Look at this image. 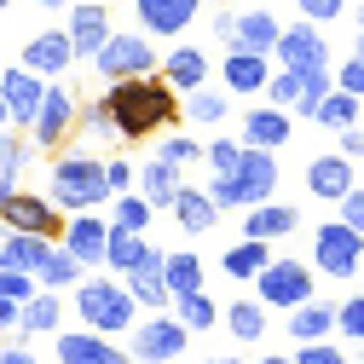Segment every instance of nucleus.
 Listing matches in <instances>:
<instances>
[{
	"label": "nucleus",
	"mask_w": 364,
	"mask_h": 364,
	"mask_svg": "<svg viewBox=\"0 0 364 364\" xmlns=\"http://www.w3.org/2000/svg\"><path fill=\"white\" fill-rule=\"evenodd\" d=\"M58 364H133V358L99 330H58Z\"/></svg>",
	"instance_id": "18"
},
{
	"label": "nucleus",
	"mask_w": 364,
	"mask_h": 364,
	"mask_svg": "<svg viewBox=\"0 0 364 364\" xmlns=\"http://www.w3.org/2000/svg\"><path fill=\"white\" fill-rule=\"evenodd\" d=\"M358 260H364V237L353 232V225L324 220V225L312 232V272H324V278L347 284L353 272H358Z\"/></svg>",
	"instance_id": "7"
},
{
	"label": "nucleus",
	"mask_w": 364,
	"mask_h": 364,
	"mask_svg": "<svg viewBox=\"0 0 364 364\" xmlns=\"http://www.w3.org/2000/svg\"><path fill=\"white\" fill-rule=\"evenodd\" d=\"M278 18L272 12H232V29H225V47L232 53H260V58H272V47H278Z\"/></svg>",
	"instance_id": "22"
},
{
	"label": "nucleus",
	"mask_w": 364,
	"mask_h": 364,
	"mask_svg": "<svg viewBox=\"0 0 364 364\" xmlns=\"http://www.w3.org/2000/svg\"><path fill=\"white\" fill-rule=\"evenodd\" d=\"M358 58H364V29H358Z\"/></svg>",
	"instance_id": "56"
},
{
	"label": "nucleus",
	"mask_w": 364,
	"mask_h": 364,
	"mask_svg": "<svg viewBox=\"0 0 364 364\" xmlns=\"http://www.w3.org/2000/svg\"><path fill=\"white\" fill-rule=\"evenodd\" d=\"M341 156H353V162L364 156V127H358V122H353V127H341Z\"/></svg>",
	"instance_id": "49"
},
{
	"label": "nucleus",
	"mask_w": 364,
	"mask_h": 364,
	"mask_svg": "<svg viewBox=\"0 0 364 364\" xmlns=\"http://www.w3.org/2000/svg\"><path fill=\"white\" fill-rule=\"evenodd\" d=\"M156 75L173 87V93L179 99H186V93H197V87H208V75H214V64H208V53L203 47H173L162 64H156Z\"/></svg>",
	"instance_id": "21"
},
{
	"label": "nucleus",
	"mask_w": 364,
	"mask_h": 364,
	"mask_svg": "<svg viewBox=\"0 0 364 364\" xmlns=\"http://www.w3.org/2000/svg\"><path fill=\"white\" fill-rule=\"evenodd\" d=\"M272 191H278V151H249L237 156L232 173H214V208H255V203H272Z\"/></svg>",
	"instance_id": "3"
},
{
	"label": "nucleus",
	"mask_w": 364,
	"mask_h": 364,
	"mask_svg": "<svg viewBox=\"0 0 364 364\" xmlns=\"http://www.w3.org/2000/svg\"><path fill=\"white\" fill-rule=\"evenodd\" d=\"M330 75H336V87H341V93L364 99V58H358V53H353V58H347L341 70H330Z\"/></svg>",
	"instance_id": "47"
},
{
	"label": "nucleus",
	"mask_w": 364,
	"mask_h": 364,
	"mask_svg": "<svg viewBox=\"0 0 364 364\" xmlns=\"http://www.w3.org/2000/svg\"><path fill=\"white\" fill-rule=\"evenodd\" d=\"M358 29H364V12H358Z\"/></svg>",
	"instance_id": "57"
},
{
	"label": "nucleus",
	"mask_w": 364,
	"mask_h": 364,
	"mask_svg": "<svg viewBox=\"0 0 364 364\" xmlns=\"http://www.w3.org/2000/svg\"><path fill=\"white\" fill-rule=\"evenodd\" d=\"M336 220H341V225H353V232L364 237V186H353V191L336 203Z\"/></svg>",
	"instance_id": "45"
},
{
	"label": "nucleus",
	"mask_w": 364,
	"mask_h": 364,
	"mask_svg": "<svg viewBox=\"0 0 364 364\" xmlns=\"http://www.w3.org/2000/svg\"><path fill=\"white\" fill-rule=\"evenodd\" d=\"M0 225L6 232H29V237H53L64 232V208L47 203V197H35V191H6L0 197Z\"/></svg>",
	"instance_id": "9"
},
{
	"label": "nucleus",
	"mask_w": 364,
	"mask_h": 364,
	"mask_svg": "<svg viewBox=\"0 0 364 364\" xmlns=\"http://www.w3.org/2000/svg\"><path fill=\"white\" fill-rule=\"evenodd\" d=\"M133 162H105V186H110V197H122V191H133Z\"/></svg>",
	"instance_id": "48"
},
{
	"label": "nucleus",
	"mask_w": 364,
	"mask_h": 364,
	"mask_svg": "<svg viewBox=\"0 0 364 364\" xmlns=\"http://www.w3.org/2000/svg\"><path fill=\"white\" fill-rule=\"evenodd\" d=\"M237 156H243V145H237V139H208V145H203V162H208L214 173H232V168H237Z\"/></svg>",
	"instance_id": "43"
},
{
	"label": "nucleus",
	"mask_w": 364,
	"mask_h": 364,
	"mask_svg": "<svg viewBox=\"0 0 364 364\" xmlns=\"http://www.w3.org/2000/svg\"><path fill=\"white\" fill-rule=\"evenodd\" d=\"M203 12V0H139V23L151 41H173V35H186Z\"/></svg>",
	"instance_id": "16"
},
{
	"label": "nucleus",
	"mask_w": 364,
	"mask_h": 364,
	"mask_svg": "<svg viewBox=\"0 0 364 364\" xmlns=\"http://www.w3.org/2000/svg\"><path fill=\"white\" fill-rule=\"evenodd\" d=\"M220 324L232 330L237 341H260V336H266V306H260V301H232V306L220 312Z\"/></svg>",
	"instance_id": "36"
},
{
	"label": "nucleus",
	"mask_w": 364,
	"mask_h": 364,
	"mask_svg": "<svg viewBox=\"0 0 364 364\" xmlns=\"http://www.w3.org/2000/svg\"><path fill=\"white\" fill-rule=\"evenodd\" d=\"M105 237H110V220H99V214H64L58 243H64L81 266H105Z\"/></svg>",
	"instance_id": "15"
},
{
	"label": "nucleus",
	"mask_w": 364,
	"mask_h": 364,
	"mask_svg": "<svg viewBox=\"0 0 364 364\" xmlns=\"http://www.w3.org/2000/svg\"><path fill=\"white\" fill-rule=\"evenodd\" d=\"M295 225H301V208H289V203H255V208H243V237H255V243L295 237Z\"/></svg>",
	"instance_id": "24"
},
{
	"label": "nucleus",
	"mask_w": 364,
	"mask_h": 364,
	"mask_svg": "<svg viewBox=\"0 0 364 364\" xmlns=\"http://www.w3.org/2000/svg\"><path fill=\"white\" fill-rule=\"evenodd\" d=\"M75 312H81V330H99L110 341L139 324V306H133L122 278H81L75 284Z\"/></svg>",
	"instance_id": "4"
},
{
	"label": "nucleus",
	"mask_w": 364,
	"mask_h": 364,
	"mask_svg": "<svg viewBox=\"0 0 364 364\" xmlns=\"http://www.w3.org/2000/svg\"><path fill=\"white\" fill-rule=\"evenodd\" d=\"M75 116H81L75 93H70L64 81H47V93H41V110H35V122H29V145L58 151L70 133H75Z\"/></svg>",
	"instance_id": "8"
},
{
	"label": "nucleus",
	"mask_w": 364,
	"mask_h": 364,
	"mask_svg": "<svg viewBox=\"0 0 364 364\" xmlns=\"http://www.w3.org/2000/svg\"><path fill=\"white\" fill-rule=\"evenodd\" d=\"M47 249H53V237H29V232H6L0 237V266L6 272H41V260H47Z\"/></svg>",
	"instance_id": "29"
},
{
	"label": "nucleus",
	"mask_w": 364,
	"mask_h": 364,
	"mask_svg": "<svg viewBox=\"0 0 364 364\" xmlns=\"http://www.w3.org/2000/svg\"><path fill=\"white\" fill-rule=\"evenodd\" d=\"M105 208H110V225H122V232H145V225H151V203H145L139 191H122V197H110Z\"/></svg>",
	"instance_id": "38"
},
{
	"label": "nucleus",
	"mask_w": 364,
	"mask_h": 364,
	"mask_svg": "<svg viewBox=\"0 0 364 364\" xmlns=\"http://www.w3.org/2000/svg\"><path fill=\"white\" fill-rule=\"evenodd\" d=\"M312 284H318V272H312L306 260H295V255H272V260L260 266V278H255V301L289 312V306L312 301Z\"/></svg>",
	"instance_id": "6"
},
{
	"label": "nucleus",
	"mask_w": 364,
	"mask_h": 364,
	"mask_svg": "<svg viewBox=\"0 0 364 364\" xmlns=\"http://www.w3.org/2000/svg\"><path fill=\"white\" fill-rule=\"evenodd\" d=\"M272 58H278V70H324L330 64V41L318 35V23H284Z\"/></svg>",
	"instance_id": "11"
},
{
	"label": "nucleus",
	"mask_w": 364,
	"mask_h": 364,
	"mask_svg": "<svg viewBox=\"0 0 364 364\" xmlns=\"http://www.w3.org/2000/svg\"><path fill=\"white\" fill-rule=\"evenodd\" d=\"M179 116L197 122V127H220L225 116H232V93H225V87H197V93L179 99Z\"/></svg>",
	"instance_id": "31"
},
{
	"label": "nucleus",
	"mask_w": 364,
	"mask_h": 364,
	"mask_svg": "<svg viewBox=\"0 0 364 364\" xmlns=\"http://www.w3.org/2000/svg\"><path fill=\"white\" fill-rule=\"evenodd\" d=\"M168 208H173V220H179V232H186V237H203V232H214V220H220L214 197H208V191H191V186H179Z\"/></svg>",
	"instance_id": "26"
},
{
	"label": "nucleus",
	"mask_w": 364,
	"mask_h": 364,
	"mask_svg": "<svg viewBox=\"0 0 364 364\" xmlns=\"http://www.w3.org/2000/svg\"><path fill=\"white\" fill-rule=\"evenodd\" d=\"M266 75H272V58H260V53H225V64H220V87L232 99H260Z\"/></svg>",
	"instance_id": "20"
},
{
	"label": "nucleus",
	"mask_w": 364,
	"mask_h": 364,
	"mask_svg": "<svg viewBox=\"0 0 364 364\" xmlns=\"http://www.w3.org/2000/svg\"><path fill=\"white\" fill-rule=\"evenodd\" d=\"M41 93H47V81H41L35 70H0V99H6V122L12 127H29L35 110H41Z\"/></svg>",
	"instance_id": "14"
},
{
	"label": "nucleus",
	"mask_w": 364,
	"mask_h": 364,
	"mask_svg": "<svg viewBox=\"0 0 364 364\" xmlns=\"http://www.w3.org/2000/svg\"><path fill=\"white\" fill-rule=\"evenodd\" d=\"M336 330H341L353 347H364V295H347V301L336 306Z\"/></svg>",
	"instance_id": "40"
},
{
	"label": "nucleus",
	"mask_w": 364,
	"mask_h": 364,
	"mask_svg": "<svg viewBox=\"0 0 364 364\" xmlns=\"http://www.w3.org/2000/svg\"><path fill=\"white\" fill-rule=\"evenodd\" d=\"M53 203L70 208V214H93L110 203V186H105V162L93 151H53Z\"/></svg>",
	"instance_id": "2"
},
{
	"label": "nucleus",
	"mask_w": 364,
	"mask_h": 364,
	"mask_svg": "<svg viewBox=\"0 0 364 364\" xmlns=\"http://www.w3.org/2000/svg\"><path fill=\"white\" fill-rule=\"evenodd\" d=\"M173 318H179L191 336H208V330L220 324V306L208 301V289H197V295H173Z\"/></svg>",
	"instance_id": "34"
},
{
	"label": "nucleus",
	"mask_w": 364,
	"mask_h": 364,
	"mask_svg": "<svg viewBox=\"0 0 364 364\" xmlns=\"http://www.w3.org/2000/svg\"><path fill=\"white\" fill-rule=\"evenodd\" d=\"M162 255L168 249H151L139 266L127 272V295H133V306H145V312H162V306H173V295H168V284H162Z\"/></svg>",
	"instance_id": "23"
},
{
	"label": "nucleus",
	"mask_w": 364,
	"mask_h": 364,
	"mask_svg": "<svg viewBox=\"0 0 364 364\" xmlns=\"http://www.w3.org/2000/svg\"><path fill=\"white\" fill-rule=\"evenodd\" d=\"M208 364H243V358H208Z\"/></svg>",
	"instance_id": "54"
},
{
	"label": "nucleus",
	"mask_w": 364,
	"mask_h": 364,
	"mask_svg": "<svg viewBox=\"0 0 364 364\" xmlns=\"http://www.w3.org/2000/svg\"><path fill=\"white\" fill-rule=\"evenodd\" d=\"M58 324H64L58 289H35V295L18 306V336H58Z\"/></svg>",
	"instance_id": "25"
},
{
	"label": "nucleus",
	"mask_w": 364,
	"mask_h": 364,
	"mask_svg": "<svg viewBox=\"0 0 364 364\" xmlns=\"http://www.w3.org/2000/svg\"><path fill=\"white\" fill-rule=\"evenodd\" d=\"M0 330H18V301H0Z\"/></svg>",
	"instance_id": "51"
},
{
	"label": "nucleus",
	"mask_w": 364,
	"mask_h": 364,
	"mask_svg": "<svg viewBox=\"0 0 364 364\" xmlns=\"http://www.w3.org/2000/svg\"><path fill=\"white\" fill-rule=\"evenodd\" d=\"M295 6H301L306 23H336V18L347 12V0H295Z\"/></svg>",
	"instance_id": "46"
},
{
	"label": "nucleus",
	"mask_w": 364,
	"mask_h": 364,
	"mask_svg": "<svg viewBox=\"0 0 364 364\" xmlns=\"http://www.w3.org/2000/svg\"><path fill=\"white\" fill-rule=\"evenodd\" d=\"M162 284H168V295H197L203 289V260L197 255H162Z\"/></svg>",
	"instance_id": "35"
},
{
	"label": "nucleus",
	"mask_w": 364,
	"mask_h": 364,
	"mask_svg": "<svg viewBox=\"0 0 364 364\" xmlns=\"http://www.w3.org/2000/svg\"><path fill=\"white\" fill-rule=\"evenodd\" d=\"M81 278H87V266H81L64 243H53L47 260H41V272H35V284H41V289H75Z\"/></svg>",
	"instance_id": "32"
},
{
	"label": "nucleus",
	"mask_w": 364,
	"mask_h": 364,
	"mask_svg": "<svg viewBox=\"0 0 364 364\" xmlns=\"http://www.w3.org/2000/svg\"><path fill=\"white\" fill-rule=\"evenodd\" d=\"M75 127H87V139H99V145H122V133H116V122L105 116V105L81 110V116H75Z\"/></svg>",
	"instance_id": "41"
},
{
	"label": "nucleus",
	"mask_w": 364,
	"mask_h": 364,
	"mask_svg": "<svg viewBox=\"0 0 364 364\" xmlns=\"http://www.w3.org/2000/svg\"><path fill=\"white\" fill-rule=\"evenodd\" d=\"M156 156L162 162H173V168H186V162H203V145H197V133H162V145H156Z\"/></svg>",
	"instance_id": "39"
},
{
	"label": "nucleus",
	"mask_w": 364,
	"mask_h": 364,
	"mask_svg": "<svg viewBox=\"0 0 364 364\" xmlns=\"http://www.w3.org/2000/svg\"><path fill=\"white\" fill-rule=\"evenodd\" d=\"M0 6H12V0H0Z\"/></svg>",
	"instance_id": "58"
},
{
	"label": "nucleus",
	"mask_w": 364,
	"mask_h": 364,
	"mask_svg": "<svg viewBox=\"0 0 364 364\" xmlns=\"http://www.w3.org/2000/svg\"><path fill=\"white\" fill-rule=\"evenodd\" d=\"M0 127H6V99H0Z\"/></svg>",
	"instance_id": "55"
},
{
	"label": "nucleus",
	"mask_w": 364,
	"mask_h": 364,
	"mask_svg": "<svg viewBox=\"0 0 364 364\" xmlns=\"http://www.w3.org/2000/svg\"><path fill=\"white\" fill-rule=\"evenodd\" d=\"M70 64H75V47H70V35H64V29H41V35H29V47H23V70H35L41 81H58Z\"/></svg>",
	"instance_id": "17"
},
{
	"label": "nucleus",
	"mask_w": 364,
	"mask_h": 364,
	"mask_svg": "<svg viewBox=\"0 0 364 364\" xmlns=\"http://www.w3.org/2000/svg\"><path fill=\"white\" fill-rule=\"evenodd\" d=\"M289 358H295V364H347V353L330 347V336H324V341H295Z\"/></svg>",
	"instance_id": "42"
},
{
	"label": "nucleus",
	"mask_w": 364,
	"mask_h": 364,
	"mask_svg": "<svg viewBox=\"0 0 364 364\" xmlns=\"http://www.w3.org/2000/svg\"><path fill=\"white\" fill-rule=\"evenodd\" d=\"M156 41L145 29H110V41L93 53V70L105 81H127V75H156Z\"/></svg>",
	"instance_id": "5"
},
{
	"label": "nucleus",
	"mask_w": 364,
	"mask_h": 364,
	"mask_svg": "<svg viewBox=\"0 0 364 364\" xmlns=\"http://www.w3.org/2000/svg\"><path fill=\"white\" fill-rule=\"evenodd\" d=\"M35 289H41V284L29 278V272H6V266H0V301H18V306H23Z\"/></svg>",
	"instance_id": "44"
},
{
	"label": "nucleus",
	"mask_w": 364,
	"mask_h": 364,
	"mask_svg": "<svg viewBox=\"0 0 364 364\" xmlns=\"http://www.w3.org/2000/svg\"><path fill=\"white\" fill-rule=\"evenodd\" d=\"M0 364H41V358H35L23 341H12V347H0Z\"/></svg>",
	"instance_id": "50"
},
{
	"label": "nucleus",
	"mask_w": 364,
	"mask_h": 364,
	"mask_svg": "<svg viewBox=\"0 0 364 364\" xmlns=\"http://www.w3.org/2000/svg\"><path fill=\"white\" fill-rule=\"evenodd\" d=\"M289 139H295V116L278 110V105H255L243 116V139L237 145H249V151H284Z\"/></svg>",
	"instance_id": "13"
},
{
	"label": "nucleus",
	"mask_w": 364,
	"mask_h": 364,
	"mask_svg": "<svg viewBox=\"0 0 364 364\" xmlns=\"http://www.w3.org/2000/svg\"><path fill=\"white\" fill-rule=\"evenodd\" d=\"M105 116L116 122L122 145H139L151 139V133H168L179 127L186 116H179V93L162 81V75H127V81H105Z\"/></svg>",
	"instance_id": "1"
},
{
	"label": "nucleus",
	"mask_w": 364,
	"mask_h": 364,
	"mask_svg": "<svg viewBox=\"0 0 364 364\" xmlns=\"http://www.w3.org/2000/svg\"><path fill=\"white\" fill-rule=\"evenodd\" d=\"M353 186H358V162H353V156L324 151V156H312V162H306V191H312L318 203H341Z\"/></svg>",
	"instance_id": "12"
},
{
	"label": "nucleus",
	"mask_w": 364,
	"mask_h": 364,
	"mask_svg": "<svg viewBox=\"0 0 364 364\" xmlns=\"http://www.w3.org/2000/svg\"><path fill=\"white\" fill-rule=\"evenodd\" d=\"M151 249H156V243H151L145 232H122V225H110V237H105V266L116 272V278H127V272L139 266Z\"/></svg>",
	"instance_id": "28"
},
{
	"label": "nucleus",
	"mask_w": 364,
	"mask_h": 364,
	"mask_svg": "<svg viewBox=\"0 0 364 364\" xmlns=\"http://www.w3.org/2000/svg\"><path fill=\"white\" fill-rule=\"evenodd\" d=\"M312 122H318V127H330V133H341V127H353V122H358V99H353V93H341V87H330V93L318 99Z\"/></svg>",
	"instance_id": "37"
},
{
	"label": "nucleus",
	"mask_w": 364,
	"mask_h": 364,
	"mask_svg": "<svg viewBox=\"0 0 364 364\" xmlns=\"http://www.w3.org/2000/svg\"><path fill=\"white\" fill-rule=\"evenodd\" d=\"M35 6H47V12H58V6H64V0H35Z\"/></svg>",
	"instance_id": "53"
},
{
	"label": "nucleus",
	"mask_w": 364,
	"mask_h": 364,
	"mask_svg": "<svg viewBox=\"0 0 364 364\" xmlns=\"http://www.w3.org/2000/svg\"><path fill=\"white\" fill-rule=\"evenodd\" d=\"M64 35H70L75 58H87V64H93V53L110 41V12L99 6V0H81V6H70V23H64Z\"/></svg>",
	"instance_id": "19"
},
{
	"label": "nucleus",
	"mask_w": 364,
	"mask_h": 364,
	"mask_svg": "<svg viewBox=\"0 0 364 364\" xmlns=\"http://www.w3.org/2000/svg\"><path fill=\"white\" fill-rule=\"evenodd\" d=\"M260 364H295V358H289V353H266Z\"/></svg>",
	"instance_id": "52"
},
{
	"label": "nucleus",
	"mask_w": 364,
	"mask_h": 364,
	"mask_svg": "<svg viewBox=\"0 0 364 364\" xmlns=\"http://www.w3.org/2000/svg\"><path fill=\"white\" fill-rule=\"evenodd\" d=\"M127 336H133V364H173L186 353V341H191V330L179 324V318H168V312H151L145 324H133Z\"/></svg>",
	"instance_id": "10"
},
{
	"label": "nucleus",
	"mask_w": 364,
	"mask_h": 364,
	"mask_svg": "<svg viewBox=\"0 0 364 364\" xmlns=\"http://www.w3.org/2000/svg\"><path fill=\"white\" fill-rule=\"evenodd\" d=\"M272 260V243H255V237H243V243H232L225 249V278H237V284H255L260 278V266Z\"/></svg>",
	"instance_id": "33"
},
{
	"label": "nucleus",
	"mask_w": 364,
	"mask_h": 364,
	"mask_svg": "<svg viewBox=\"0 0 364 364\" xmlns=\"http://www.w3.org/2000/svg\"><path fill=\"white\" fill-rule=\"evenodd\" d=\"M289 336L295 341H324V336H336V306L330 301H301V306H289Z\"/></svg>",
	"instance_id": "30"
},
{
	"label": "nucleus",
	"mask_w": 364,
	"mask_h": 364,
	"mask_svg": "<svg viewBox=\"0 0 364 364\" xmlns=\"http://www.w3.org/2000/svg\"><path fill=\"white\" fill-rule=\"evenodd\" d=\"M179 186H186V179H179V168H173V162H162V156H151L139 173H133V191H139L151 208H168Z\"/></svg>",
	"instance_id": "27"
}]
</instances>
